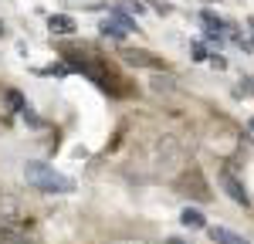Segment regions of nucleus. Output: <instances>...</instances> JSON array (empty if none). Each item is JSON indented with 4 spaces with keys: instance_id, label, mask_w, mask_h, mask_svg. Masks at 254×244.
<instances>
[{
    "instance_id": "f257e3e1",
    "label": "nucleus",
    "mask_w": 254,
    "mask_h": 244,
    "mask_svg": "<svg viewBox=\"0 0 254 244\" xmlns=\"http://www.w3.org/2000/svg\"><path fill=\"white\" fill-rule=\"evenodd\" d=\"M24 177H27V183H34L38 190H48V193H71L75 190V183L68 180L64 173L51 170L48 163H27L24 166Z\"/></svg>"
},
{
    "instance_id": "f03ea898",
    "label": "nucleus",
    "mask_w": 254,
    "mask_h": 244,
    "mask_svg": "<svg viewBox=\"0 0 254 244\" xmlns=\"http://www.w3.org/2000/svg\"><path fill=\"white\" fill-rule=\"evenodd\" d=\"M207 231H210V241H214V244H251L248 238H241L237 231L220 227V224H217V227H207Z\"/></svg>"
},
{
    "instance_id": "7ed1b4c3",
    "label": "nucleus",
    "mask_w": 254,
    "mask_h": 244,
    "mask_svg": "<svg viewBox=\"0 0 254 244\" xmlns=\"http://www.w3.org/2000/svg\"><path fill=\"white\" fill-rule=\"evenodd\" d=\"M220 183H224V190H227V193H231V197H234L237 203H244V207H248V190H244V186H241V180H237V177H231V173H224V177H220Z\"/></svg>"
},
{
    "instance_id": "20e7f679",
    "label": "nucleus",
    "mask_w": 254,
    "mask_h": 244,
    "mask_svg": "<svg viewBox=\"0 0 254 244\" xmlns=\"http://www.w3.org/2000/svg\"><path fill=\"white\" fill-rule=\"evenodd\" d=\"M48 31L51 34H71L75 31V20L68 17V14H51L48 17Z\"/></svg>"
},
{
    "instance_id": "39448f33",
    "label": "nucleus",
    "mask_w": 254,
    "mask_h": 244,
    "mask_svg": "<svg viewBox=\"0 0 254 244\" xmlns=\"http://www.w3.org/2000/svg\"><path fill=\"white\" fill-rule=\"evenodd\" d=\"M180 224H183V227H193V231H200V227H207V221H203V214H200L196 207H187V210L180 214Z\"/></svg>"
},
{
    "instance_id": "423d86ee",
    "label": "nucleus",
    "mask_w": 254,
    "mask_h": 244,
    "mask_svg": "<svg viewBox=\"0 0 254 244\" xmlns=\"http://www.w3.org/2000/svg\"><path fill=\"white\" fill-rule=\"evenodd\" d=\"M98 31H102L105 38H116V41H122V38H126V34H129L126 27H119L116 20H102V24H98Z\"/></svg>"
},
{
    "instance_id": "0eeeda50",
    "label": "nucleus",
    "mask_w": 254,
    "mask_h": 244,
    "mask_svg": "<svg viewBox=\"0 0 254 244\" xmlns=\"http://www.w3.org/2000/svg\"><path fill=\"white\" fill-rule=\"evenodd\" d=\"M122 58L129 61V64H146V68H153V64H156V58H149V55H142V51H129V48L122 51Z\"/></svg>"
},
{
    "instance_id": "6e6552de",
    "label": "nucleus",
    "mask_w": 254,
    "mask_h": 244,
    "mask_svg": "<svg viewBox=\"0 0 254 244\" xmlns=\"http://www.w3.org/2000/svg\"><path fill=\"white\" fill-rule=\"evenodd\" d=\"M41 75H44V78H64V75H68V64H48V68H41Z\"/></svg>"
},
{
    "instance_id": "1a4fd4ad",
    "label": "nucleus",
    "mask_w": 254,
    "mask_h": 244,
    "mask_svg": "<svg viewBox=\"0 0 254 244\" xmlns=\"http://www.w3.org/2000/svg\"><path fill=\"white\" fill-rule=\"evenodd\" d=\"M190 48H193V51H190V55H193L196 61H203V58H210V51H207V48H210V44H190Z\"/></svg>"
},
{
    "instance_id": "9d476101",
    "label": "nucleus",
    "mask_w": 254,
    "mask_h": 244,
    "mask_svg": "<svg viewBox=\"0 0 254 244\" xmlns=\"http://www.w3.org/2000/svg\"><path fill=\"white\" fill-rule=\"evenodd\" d=\"M7 102H10V109H24V95H20V92H14V88L7 92Z\"/></svg>"
},
{
    "instance_id": "9b49d317",
    "label": "nucleus",
    "mask_w": 254,
    "mask_h": 244,
    "mask_svg": "<svg viewBox=\"0 0 254 244\" xmlns=\"http://www.w3.org/2000/svg\"><path fill=\"white\" fill-rule=\"evenodd\" d=\"M149 3H153V7H156L159 14H170V3H166V0H149Z\"/></svg>"
},
{
    "instance_id": "f8f14e48",
    "label": "nucleus",
    "mask_w": 254,
    "mask_h": 244,
    "mask_svg": "<svg viewBox=\"0 0 254 244\" xmlns=\"http://www.w3.org/2000/svg\"><path fill=\"white\" fill-rule=\"evenodd\" d=\"M210 64H214V68H227V61L220 58V55H210Z\"/></svg>"
},
{
    "instance_id": "ddd939ff",
    "label": "nucleus",
    "mask_w": 254,
    "mask_h": 244,
    "mask_svg": "<svg viewBox=\"0 0 254 244\" xmlns=\"http://www.w3.org/2000/svg\"><path fill=\"white\" fill-rule=\"evenodd\" d=\"M244 88H251V92H254V78H248V81H244Z\"/></svg>"
},
{
    "instance_id": "4468645a",
    "label": "nucleus",
    "mask_w": 254,
    "mask_h": 244,
    "mask_svg": "<svg viewBox=\"0 0 254 244\" xmlns=\"http://www.w3.org/2000/svg\"><path fill=\"white\" fill-rule=\"evenodd\" d=\"M248 129H254V116H251V119H248Z\"/></svg>"
},
{
    "instance_id": "2eb2a0df",
    "label": "nucleus",
    "mask_w": 254,
    "mask_h": 244,
    "mask_svg": "<svg viewBox=\"0 0 254 244\" xmlns=\"http://www.w3.org/2000/svg\"><path fill=\"white\" fill-rule=\"evenodd\" d=\"M0 34H3V24H0Z\"/></svg>"
}]
</instances>
